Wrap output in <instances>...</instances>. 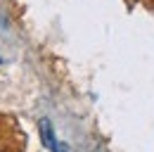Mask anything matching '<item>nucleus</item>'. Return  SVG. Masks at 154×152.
<instances>
[{
    "label": "nucleus",
    "mask_w": 154,
    "mask_h": 152,
    "mask_svg": "<svg viewBox=\"0 0 154 152\" xmlns=\"http://www.w3.org/2000/svg\"><path fill=\"white\" fill-rule=\"evenodd\" d=\"M40 140H43V145H45L48 150H52V152H64V147L59 145L57 138H55L52 124H50L48 119H43V121H40Z\"/></svg>",
    "instance_id": "1"
}]
</instances>
